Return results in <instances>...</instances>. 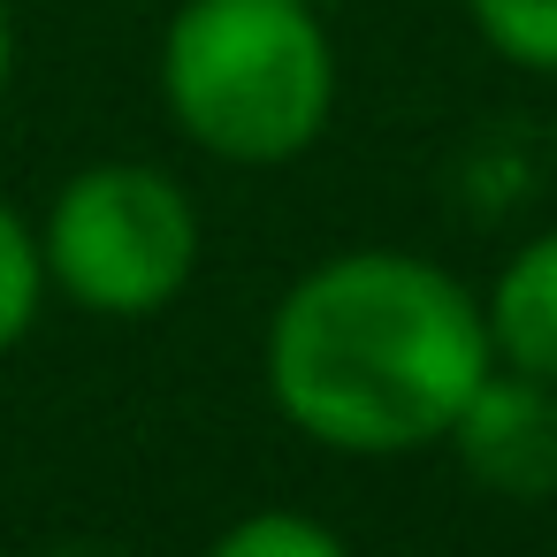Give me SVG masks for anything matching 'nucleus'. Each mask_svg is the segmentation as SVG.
<instances>
[{"mask_svg":"<svg viewBox=\"0 0 557 557\" xmlns=\"http://www.w3.org/2000/svg\"><path fill=\"white\" fill-rule=\"evenodd\" d=\"M298 9H321V0H298Z\"/></svg>","mask_w":557,"mask_h":557,"instance_id":"9b49d317","label":"nucleus"},{"mask_svg":"<svg viewBox=\"0 0 557 557\" xmlns=\"http://www.w3.org/2000/svg\"><path fill=\"white\" fill-rule=\"evenodd\" d=\"M207 557H344V542H336L329 527L298 519V511H252V519H237Z\"/></svg>","mask_w":557,"mask_h":557,"instance_id":"0eeeda50","label":"nucleus"},{"mask_svg":"<svg viewBox=\"0 0 557 557\" xmlns=\"http://www.w3.org/2000/svg\"><path fill=\"white\" fill-rule=\"evenodd\" d=\"M47 275L92 313H153L191 283L199 222L161 169H85L47 222Z\"/></svg>","mask_w":557,"mask_h":557,"instance_id":"7ed1b4c3","label":"nucleus"},{"mask_svg":"<svg viewBox=\"0 0 557 557\" xmlns=\"http://www.w3.org/2000/svg\"><path fill=\"white\" fill-rule=\"evenodd\" d=\"M39 275H47V260H39V245H32V230L0 207V351H9L24 329H32V306H39Z\"/></svg>","mask_w":557,"mask_h":557,"instance_id":"6e6552de","label":"nucleus"},{"mask_svg":"<svg viewBox=\"0 0 557 557\" xmlns=\"http://www.w3.org/2000/svg\"><path fill=\"white\" fill-rule=\"evenodd\" d=\"M473 24L496 54L527 70H557V0H473Z\"/></svg>","mask_w":557,"mask_h":557,"instance_id":"423d86ee","label":"nucleus"},{"mask_svg":"<svg viewBox=\"0 0 557 557\" xmlns=\"http://www.w3.org/2000/svg\"><path fill=\"white\" fill-rule=\"evenodd\" d=\"M0 85H9V9H0Z\"/></svg>","mask_w":557,"mask_h":557,"instance_id":"1a4fd4ad","label":"nucleus"},{"mask_svg":"<svg viewBox=\"0 0 557 557\" xmlns=\"http://www.w3.org/2000/svg\"><path fill=\"white\" fill-rule=\"evenodd\" d=\"M62 557H108V549H62Z\"/></svg>","mask_w":557,"mask_h":557,"instance_id":"9d476101","label":"nucleus"},{"mask_svg":"<svg viewBox=\"0 0 557 557\" xmlns=\"http://www.w3.org/2000/svg\"><path fill=\"white\" fill-rule=\"evenodd\" d=\"M488 344L504 351V367L534 374V382H557V230L534 237L488 290Z\"/></svg>","mask_w":557,"mask_h":557,"instance_id":"39448f33","label":"nucleus"},{"mask_svg":"<svg viewBox=\"0 0 557 557\" xmlns=\"http://www.w3.org/2000/svg\"><path fill=\"white\" fill-rule=\"evenodd\" d=\"M169 108L222 161H290L329 123V39L298 0H191L169 24Z\"/></svg>","mask_w":557,"mask_h":557,"instance_id":"f03ea898","label":"nucleus"},{"mask_svg":"<svg viewBox=\"0 0 557 557\" xmlns=\"http://www.w3.org/2000/svg\"><path fill=\"white\" fill-rule=\"evenodd\" d=\"M458 458L481 488L511 496V504H542L557 496V382L534 374H481V389L466 397V412L450 420Z\"/></svg>","mask_w":557,"mask_h":557,"instance_id":"20e7f679","label":"nucleus"},{"mask_svg":"<svg viewBox=\"0 0 557 557\" xmlns=\"http://www.w3.org/2000/svg\"><path fill=\"white\" fill-rule=\"evenodd\" d=\"M496 367L473 298L405 252H351L306 275L268 329L275 405L329 450H420L450 435Z\"/></svg>","mask_w":557,"mask_h":557,"instance_id":"f257e3e1","label":"nucleus"}]
</instances>
